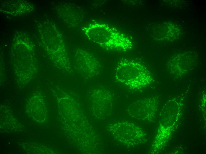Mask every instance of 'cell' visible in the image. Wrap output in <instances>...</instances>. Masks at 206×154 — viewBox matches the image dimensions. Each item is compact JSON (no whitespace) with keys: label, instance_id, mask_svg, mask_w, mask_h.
I'll return each instance as SVG.
<instances>
[{"label":"cell","instance_id":"7a4b0ae2","mask_svg":"<svg viewBox=\"0 0 206 154\" xmlns=\"http://www.w3.org/2000/svg\"><path fill=\"white\" fill-rule=\"evenodd\" d=\"M92 39L107 50L125 52L131 49L133 44L127 36L107 25H93Z\"/></svg>","mask_w":206,"mask_h":154},{"label":"cell","instance_id":"3957f363","mask_svg":"<svg viewBox=\"0 0 206 154\" xmlns=\"http://www.w3.org/2000/svg\"><path fill=\"white\" fill-rule=\"evenodd\" d=\"M75 68L84 78L88 79L99 74L101 68L99 61L91 54L78 49L75 54Z\"/></svg>","mask_w":206,"mask_h":154},{"label":"cell","instance_id":"6da1fadb","mask_svg":"<svg viewBox=\"0 0 206 154\" xmlns=\"http://www.w3.org/2000/svg\"><path fill=\"white\" fill-rule=\"evenodd\" d=\"M114 78L117 82L133 90L144 88L153 81L151 73L144 65L136 60L127 59L118 62Z\"/></svg>","mask_w":206,"mask_h":154},{"label":"cell","instance_id":"277c9868","mask_svg":"<svg viewBox=\"0 0 206 154\" xmlns=\"http://www.w3.org/2000/svg\"><path fill=\"white\" fill-rule=\"evenodd\" d=\"M114 124L113 135L119 142L129 147L137 144L140 131L134 124L127 122Z\"/></svg>","mask_w":206,"mask_h":154}]
</instances>
